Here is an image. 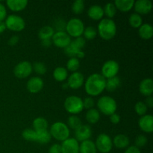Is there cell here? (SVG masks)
Returning <instances> with one entry per match:
<instances>
[{
    "mask_svg": "<svg viewBox=\"0 0 153 153\" xmlns=\"http://www.w3.org/2000/svg\"><path fill=\"white\" fill-rule=\"evenodd\" d=\"M106 79L100 73H93L85 82V90L88 95L97 97L105 90Z\"/></svg>",
    "mask_w": 153,
    "mask_h": 153,
    "instance_id": "cell-1",
    "label": "cell"
},
{
    "mask_svg": "<svg viewBox=\"0 0 153 153\" xmlns=\"http://www.w3.org/2000/svg\"><path fill=\"white\" fill-rule=\"evenodd\" d=\"M97 31V34L103 40H111L117 34L116 23L113 19L105 18L100 20Z\"/></svg>",
    "mask_w": 153,
    "mask_h": 153,
    "instance_id": "cell-2",
    "label": "cell"
},
{
    "mask_svg": "<svg viewBox=\"0 0 153 153\" xmlns=\"http://www.w3.org/2000/svg\"><path fill=\"white\" fill-rule=\"evenodd\" d=\"M97 108L100 113L107 116H111L113 114L116 113L117 109V104L115 100L109 96L101 97L97 101Z\"/></svg>",
    "mask_w": 153,
    "mask_h": 153,
    "instance_id": "cell-3",
    "label": "cell"
},
{
    "mask_svg": "<svg viewBox=\"0 0 153 153\" xmlns=\"http://www.w3.org/2000/svg\"><path fill=\"white\" fill-rule=\"evenodd\" d=\"M49 131L53 138L59 141H64L70 137V128L67 124L60 121L54 123Z\"/></svg>",
    "mask_w": 153,
    "mask_h": 153,
    "instance_id": "cell-4",
    "label": "cell"
},
{
    "mask_svg": "<svg viewBox=\"0 0 153 153\" xmlns=\"http://www.w3.org/2000/svg\"><path fill=\"white\" fill-rule=\"evenodd\" d=\"M65 110L72 115H76L83 111V100L78 96H70L64 101Z\"/></svg>",
    "mask_w": 153,
    "mask_h": 153,
    "instance_id": "cell-5",
    "label": "cell"
},
{
    "mask_svg": "<svg viewBox=\"0 0 153 153\" xmlns=\"http://www.w3.org/2000/svg\"><path fill=\"white\" fill-rule=\"evenodd\" d=\"M66 32L68 34L70 37H82L85 30V24L82 19L79 18H72L66 25Z\"/></svg>",
    "mask_w": 153,
    "mask_h": 153,
    "instance_id": "cell-6",
    "label": "cell"
},
{
    "mask_svg": "<svg viewBox=\"0 0 153 153\" xmlns=\"http://www.w3.org/2000/svg\"><path fill=\"white\" fill-rule=\"evenodd\" d=\"M4 22L6 28H8L12 31L19 32L22 31L25 27V22L23 18L16 14H10L7 16Z\"/></svg>",
    "mask_w": 153,
    "mask_h": 153,
    "instance_id": "cell-7",
    "label": "cell"
},
{
    "mask_svg": "<svg viewBox=\"0 0 153 153\" xmlns=\"http://www.w3.org/2000/svg\"><path fill=\"white\" fill-rule=\"evenodd\" d=\"M97 151L101 153H109L113 148V142L111 138L108 134H100L97 137L95 142Z\"/></svg>",
    "mask_w": 153,
    "mask_h": 153,
    "instance_id": "cell-8",
    "label": "cell"
},
{
    "mask_svg": "<svg viewBox=\"0 0 153 153\" xmlns=\"http://www.w3.org/2000/svg\"><path fill=\"white\" fill-rule=\"evenodd\" d=\"M120 70L119 64L114 60H108L102 67V76L105 79L117 76Z\"/></svg>",
    "mask_w": 153,
    "mask_h": 153,
    "instance_id": "cell-9",
    "label": "cell"
},
{
    "mask_svg": "<svg viewBox=\"0 0 153 153\" xmlns=\"http://www.w3.org/2000/svg\"><path fill=\"white\" fill-rule=\"evenodd\" d=\"M33 71L32 64L26 61H21L15 66L13 74L18 79H25L31 74Z\"/></svg>",
    "mask_w": 153,
    "mask_h": 153,
    "instance_id": "cell-10",
    "label": "cell"
},
{
    "mask_svg": "<svg viewBox=\"0 0 153 153\" xmlns=\"http://www.w3.org/2000/svg\"><path fill=\"white\" fill-rule=\"evenodd\" d=\"M52 42L57 47L65 49L71 43V37L65 31H56L52 37Z\"/></svg>",
    "mask_w": 153,
    "mask_h": 153,
    "instance_id": "cell-11",
    "label": "cell"
},
{
    "mask_svg": "<svg viewBox=\"0 0 153 153\" xmlns=\"http://www.w3.org/2000/svg\"><path fill=\"white\" fill-rule=\"evenodd\" d=\"M85 83V76L80 72L73 73L67 78V85L70 88L78 90L83 86Z\"/></svg>",
    "mask_w": 153,
    "mask_h": 153,
    "instance_id": "cell-12",
    "label": "cell"
},
{
    "mask_svg": "<svg viewBox=\"0 0 153 153\" xmlns=\"http://www.w3.org/2000/svg\"><path fill=\"white\" fill-rule=\"evenodd\" d=\"M61 153H79V143L74 137H69L61 144Z\"/></svg>",
    "mask_w": 153,
    "mask_h": 153,
    "instance_id": "cell-13",
    "label": "cell"
},
{
    "mask_svg": "<svg viewBox=\"0 0 153 153\" xmlns=\"http://www.w3.org/2000/svg\"><path fill=\"white\" fill-rule=\"evenodd\" d=\"M92 136V129L88 125H82L75 130V139L78 142H83L90 140Z\"/></svg>",
    "mask_w": 153,
    "mask_h": 153,
    "instance_id": "cell-14",
    "label": "cell"
},
{
    "mask_svg": "<svg viewBox=\"0 0 153 153\" xmlns=\"http://www.w3.org/2000/svg\"><path fill=\"white\" fill-rule=\"evenodd\" d=\"M44 82L41 78L38 76L30 78L26 85L27 90L31 94H37L43 90Z\"/></svg>",
    "mask_w": 153,
    "mask_h": 153,
    "instance_id": "cell-15",
    "label": "cell"
},
{
    "mask_svg": "<svg viewBox=\"0 0 153 153\" xmlns=\"http://www.w3.org/2000/svg\"><path fill=\"white\" fill-rule=\"evenodd\" d=\"M133 7L135 13L141 16L150 13L152 9V3L149 0H137L134 1Z\"/></svg>",
    "mask_w": 153,
    "mask_h": 153,
    "instance_id": "cell-16",
    "label": "cell"
},
{
    "mask_svg": "<svg viewBox=\"0 0 153 153\" xmlns=\"http://www.w3.org/2000/svg\"><path fill=\"white\" fill-rule=\"evenodd\" d=\"M139 128L143 132L150 134L153 131V117L150 114H145L140 117L138 120Z\"/></svg>",
    "mask_w": 153,
    "mask_h": 153,
    "instance_id": "cell-17",
    "label": "cell"
},
{
    "mask_svg": "<svg viewBox=\"0 0 153 153\" xmlns=\"http://www.w3.org/2000/svg\"><path fill=\"white\" fill-rule=\"evenodd\" d=\"M139 91L144 97H150L153 93V81L150 78L144 79L139 85Z\"/></svg>",
    "mask_w": 153,
    "mask_h": 153,
    "instance_id": "cell-18",
    "label": "cell"
},
{
    "mask_svg": "<svg viewBox=\"0 0 153 153\" xmlns=\"http://www.w3.org/2000/svg\"><path fill=\"white\" fill-rule=\"evenodd\" d=\"M88 15L93 20H101L104 16L103 7L99 4L91 5L88 10Z\"/></svg>",
    "mask_w": 153,
    "mask_h": 153,
    "instance_id": "cell-19",
    "label": "cell"
},
{
    "mask_svg": "<svg viewBox=\"0 0 153 153\" xmlns=\"http://www.w3.org/2000/svg\"><path fill=\"white\" fill-rule=\"evenodd\" d=\"M7 7L13 12H19L24 10L28 5L26 0H7L6 1Z\"/></svg>",
    "mask_w": 153,
    "mask_h": 153,
    "instance_id": "cell-20",
    "label": "cell"
},
{
    "mask_svg": "<svg viewBox=\"0 0 153 153\" xmlns=\"http://www.w3.org/2000/svg\"><path fill=\"white\" fill-rule=\"evenodd\" d=\"M112 142H113V146L120 149H126L129 146L130 143L129 138L126 135L123 134H120L115 136Z\"/></svg>",
    "mask_w": 153,
    "mask_h": 153,
    "instance_id": "cell-21",
    "label": "cell"
},
{
    "mask_svg": "<svg viewBox=\"0 0 153 153\" xmlns=\"http://www.w3.org/2000/svg\"><path fill=\"white\" fill-rule=\"evenodd\" d=\"M114 4L117 10H119L121 12H128L134 7V0H116Z\"/></svg>",
    "mask_w": 153,
    "mask_h": 153,
    "instance_id": "cell-22",
    "label": "cell"
},
{
    "mask_svg": "<svg viewBox=\"0 0 153 153\" xmlns=\"http://www.w3.org/2000/svg\"><path fill=\"white\" fill-rule=\"evenodd\" d=\"M138 34L143 40H149L153 36V27L150 24H142L138 28Z\"/></svg>",
    "mask_w": 153,
    "mask_h": 153,
    "instance_id": "cell-23",
    "label": "cell"
},
{
    "mask_svg": "<svg viewBox=\"0 0 153 153\" xmlns=\"http://www.w3.org/2000/svg\"><path fill=\"white\" fill-rule=\"evenodd\" d=\"M95 143L91 140H85L79 144V153H97Z\"/></svg>",
    "mask_w": 153,
    "mask_h": 153,
    "instance_id": "cell-24",
    "label": "cell"
},
{
    "mask_svg": "<svg viewBox=\"0 0 153 153\" xmlns=\"http://www.w3.org/2000/svg\"><path fill=\"white\" fill-rule=\"evenodd\" d=\"M53 78L58 82H62L68 78V71L63 67H58L54 70Z\"/></svg>",
    "mask_w": 153,
    "mask_h": 153,
    "instance_id": "cell-25",
    "label": "cell"
},
{
    "mask_svg": "<svg viewBox=\"0 0 153 153\" xmlns=\"http://www.w3.org/2000/svg\"><path fill=\"white\" fill-rule=\"evenodd\" d=\"M33 129L36 131H43V130H47L49 123L46 120V118L42 117H38L35 118L32 123Z\"/></svg>",
    "mask_w": 153,
    "mask_h": 153,
    "instance_id": "cell-26",
    "label": "cell"
},
{
    "mask_svg": "<svg viewBox=\"0 0 153 153\" xmlns=\"http://www.w3.org/2000/svg\"><path fill=\"white\" fill-rule=\"evenodd\" d=\"M54 34H55V30L53 29V28L50 25H46L40 29L38 32V37L41 40H49L52 39Z\"/></svg>",
    "mask_w": 153,
    "mask_h": 153,
    "instance_id": "cell-27",
    "label": "cell"
},
{
    "mask_svg": "<svg viewBox=\"0 0 153 153\" xmlns=\"http://www.w3.org/2000/svg\"><path fill=\"white\" fill-rule=\"evenodd\" d=\"M120 85V79L117 76L106 79L105 90L108 92H114Z\"/></svg>",
    "mask_w": 153,
    "mask_h": 153,
    "instance_id": "cell-28",
    "label": "cell"
},
{
    "mask_svg": "<svg viewBox=\"0 0 153 153\" xmlns=\"http://www.w3.org/2000/svg\"><path fill=\"white\" fill-rule=\"evenodd\" d=\"M85 118L90 124H95L100 120V113L97 109L91 108L87 111Z\"/></svg>",
    "mask_w": 153,
    "mask_h": 153,
    "instance_id": "cell-29",
    "label": "cell"
},
{
    "mask_svg": "<svg viewBox=\"0 0 153 153\" xmlns=\"http://www.w3.org/2000/svg\"><path fill=\"white\" fill-rule=\"evenodd\" d=\"M37 132V140L36 142H38L40 144H46L50 142L52 139L50 133L48 130H43V131H36Z\"/></svg>",
    "mask_w": 153,
    "mask_h": 153,
    "instance_id": "cell-30",
    "label": "cell"
},
{
    "mask_svg": "<svg viewBox=\"0 0 153 153\" xmlns=\"http://www.w3.org/2000/svg\"><path fill=\"white\" fill-rule=\"evenodd\" d=\"M85 45H86V40L84 37H79L71 40V43L69 46L76 51H83L82 49L85 48Z\"/></svg>",
    "mask_w": 153,
    "mask_h": 153,
    "instance_id": "cell-31",
    "label": "cell"
},
{
    "mask_svg": "<svg viewBox=\"0 0 153 153\" xmlns=\"http://www.w3.org/2000/svg\"><path fill=\"white\" fill-rule=\"evenodd\" d=\"M128 23L132 28H139L143 24V19L140 15L136 13H133L128 18Z\"/></svg>",
    "mask_w": 153,
    "mask_h": 153,
    "instance_id": "cell-32",
    "label": "cell"
},
{
    "mask_svg": "<svg viewBox=\"0 0 153 153\" xmlns=\"http://www.w3.org/2000/svg\"><path fill=\"white\" fill-rule=\"evenodd\" d=\"M103 11H104V15L107 16L108 19H112V18L114 17V16L116 15L117 8L114 3L108 2L103 7Z\"/></svg>",
    "mask_w": 153,
    "mask_h": 153,
    "instance_id": "cell-33",
    "label": "cell"
},
{
    "mask_svg": "<svg viewBox=\"0 0 153 153\" xmlns=\"http://www.w3.org/2000/svg\"><path fill=\"white\" fill-rule=\"evenodd\" d=\"M82 125V120L76 115H71V116L68 117V120H67V126L69 127V128H70L73 130H76Z\"/></svg>",
    "mask_w": 153,
    "mask_h": 153,
    "instance_id": "cell-34",
    "label": "cell"
},
{
    "mask_svg": "<svg viewBox=\"0 0 153 153\" xmlns=\"http://www.w3.org/2000/svg\"><path fill=\"white\" fill-rule=\"evenodd\" d=\"M80 67V61L78 58H70L67 62V71L75 73L77 72Z\"/></svg>",
    "mask_w": 153,
    "mask_h": 153,
    "instance_id": "cell-35",
    "label": "cell"
},
{
    "mask_svg": "<svg viewBox=\"0 0 153 153\" xmlns=\"http://www.w3.org/2000/svg\"><path fill=\"white\" fill-rule=\"evenodd\" d=\"M22 137L24 140L28 141H35L37 140V132L33 128H25L22 132Z\"/></svg>",
    "mask_w": 153,
    "mask_h": 153,
    "instance_id": "cell-36",
    "label": "cell"
},
{
    "mask_svg": "<svg viewBox=\"0 0 153 153\" xmlns=\"http://www.w3.org/2000/svg\"><path fill=\"white\" fill-rule=\"evenodd\" d=\"M64 52H65L66 55L70 57V58H78L79 60L80 58H83L85 55V52L83 51H76L74 49H71L69 46L64 49Z\"/></svg>",
    "mask_w": 153,
    "mask_h": 153,
    "instance_id": "cell-37",
    "label": "cell"
},
{
    "mask_svg": "<svg viewBox=\"0 0 153 153\" xmlns=\"http://www.w3.org/2000/svg\"><path fill=\"white\" fill-rule=\"evenodd\" d=\"M97 34H97V29L93 26H88L87 28H85L83 32L84 38L88 40H94V38H96Z\"/></svg>",
    "mask_w": 153,
    "mask_h": 153,
    "instance_id": "cell-38",
    "label": "cell"
},
{
    "mask_svg": "<svg viewBox=\"0 0 153 153\" xmlns=\"http://www.w3.org/2000/svg\"><path fill=\"white\" fill-rule=\"evenodd\" d=\"M85 10V1L83 0H76L72 4V10L76 14H81Z\"/></svg>",
    "mask_w": 153,
    "mask_h": 153,
    "instance_id": "cell-39",
    "label": "cell"
},
{
    "mask_svg": "<svg viewBox=\"0 0 153 153\" xmlns=\"http://www.w3.org/2000/svg\"><path fill=\"white\" fill-rule=\"evenodd\" d=\"M134 110H135V112L137 114V115L142 117L143 115L146 114L148 108L146 105L145 104L144 102L139 101L134 105Z\"/></svg>",
    "mask_w": 153,
    "mask_h": 153,
    "instance_id": "cell-40",
    "label": "cell"
},
{
    "mask_svg": "<svg viewBox=\"0 0 153 153\" xmlns=\"http://www.w3.org/2000/svg\"><path fill=\"white\" fill-rule=\"evenodd\" d=\"M32 68L33 70L37 74L40 75V76L41 75H44L46 73V71H47L46 64H43V62H39V61L34 63V64L32 65Z\"/></svg>",
    "mask_w": 153,
    "mask_h": 153,
    "instance_id": "cell-41",
    "label": "cell"
},
{
    "mask_svg": "<svg viewBox=\"0 0 153 153\" xmlns=\"http://www.w3.org/2000/svg\"><path fill=\"white\" fill-rule=\"evenodd\" d=\"M66 25H67V22L62 18H56L55 20L54 21V30H56L57 31H64L66 29Z\"/></svg>",
    "mask_w": 153,
    "mask_h": 153,
    "instance_id": "cell-42",
    "label": "cell"
},
{
    "mask_svg": "<svg viewBox=\"0 0 153 153\" xmlns=\"http://www.w3.org/2000/svg\"><path fill=\"white\" fill-rule=\"evenodd\" d=\"M148 140L146 138V137L143 134H139L136 137L135 140H134V143L135 145L134 146L137 148H141L143 147L144 146H146V144L147 143Z\"/></svg>",
    "mask_w": 153,
    "mask_h": 153,
    "instance_id": "cell-43",
    "label": "cell"
},
{
    "mask_svg": "<svg viewBox=\"0 0 153 153\" xmlns=\"http://www.w3.org/2000/svg\"><path fill=\"white\" fill-rule=\"evenodd\" d=\"M94 105H95V102H94V100L92 97H86V98L83 100L84 108L90 110V109L91 108H94Z\"/></svg>",
    "mask_w": 153,
    "mask_h": 153,
    "instance_id": "cell-44",
    "label": "cell"
},
{
    "mask_svg": "<svg viewBox=\"0 0 153 153\" xmlns=\"http://www.w3.org/2000/svg\"><path fill=\"white\" fill-rule=\"evenodd\" d=\"M48 153H61V144L58 143H54L49 147Z\"/></svg>",
    "mask_w": 153,
    "mask_h": 153,
    "instance_id": "cell-45",
    "label": "cell"
},
{
    "mask_svg": "<svg viewBox=\"0 0 153 153\" xmlns=\"http://www.w3.org/2000/svg\"><path fill=\"white\" fill-rule=\"evenodd\" d=\"M7 17V10L2 3L0 2V21L5 20Z\"/></svg>",
    "mask_w": 153,
    "mask_h": 153,
    "instance_id": "cell-46",
    "label": "cell"
},
{
    "mask_svg": "<svg viewBox=\"0 0 153 153\" xmlns=\"http://www.w3.org/2000/svg\"><path fill=\"white\" fill-rule=\"evenodd\" d=\"M110 117V121L111 123H112L113 124H118L120 121V117L118 114L114 113L113 114H111Z\"/></svg>",
    "mask_w": 153,
    "mask_h": 153,
    "instance_id": "cell-47",
    "label": "cell"
},
{
    "mask_svg": "<svg viewBox=\"0 0 153 153\" xmlns=\"http://www.w3.org/2000/svg\"><path fill=\"white\" fill-rule=\"evenodd\" d=\"M124 153H141L140 149L135 146H128L125 150Z\"/></svg>",
    "mask_w": 153,
    "mask_h": 153,
    "instance_id": "cell-48",
    "label": "cell"
},
{
    "mask_svg": "<svg viewBox=\"0 0 153 153\" xmlns=\"http://www.w3.org/2000/svg\"><path fill=\"white\" fill-rule=\"evenodd\" d=\"M19 38L17 35H13V36H12L10 39H9L7 43H8L9 46H15V45L17 44L18 42H19Z\"/></svg>",
    "mask_w": 153,
    "mask_h": 153,
    "instance_id": "cell-49",
    "label": "cell"
},
{
    "mask_svg": "<svg viewBox=\"0 0 153 153\" xmlns=\"http://www.w3.org/2000/svg\"><path fill=\"white\" fill-rule=\"evenodd\" d=\"M145 104L146 105L147 108H152L153 107V98L152 97V96H150V97H148L146 99Z\"/></svg>",
    "mask_w": 153,
    "mask_h": 153,
    "instance_id": "cell-50",
    "label": "cell"
},
{
    "mask_svg": "<svg viewBox=\"0 0 153 153\" xmlns=\"http://www.w3.org/2000/svg\"><path fill=\"white\" fill-rule=\"evenodd\" d=\"M52 39H49V40H42V45H43V47L48 48L52 45Z\"/></svg>",
    "mask_w": 153,
    "mask_h": 153,
    "instance_id": "cell-51",
    "label": "cell"
},
{
    "mask_svg": "<svg viewBox=\"0 0 153 153\" xmlns=\"http://www.w3.org/2000/svg\"><path fill=\"white\" fill-rule=\"evenodd\" d=\"M6 30L5 24H4V21H0V34L4 32Z\"/></svg>",
    "mask_w": 153,
    "mask_h": 153,
    "instance_id": "cell-52",
    "label": "cell"
},
{
    "mask_svg": "<svg viewBox=\"0 0 153 153\" xmlns=\"http://www.w3.org/2000/svg\"><path fill=\"white\" fill-rule=\"evenodd\" d=\"M62 88H64V90H65V89H67V88H68L69 87H68V85H67V84L65 83V84H64V85H62Z\"/></svg>",
    "mask_w": 153,
    "mask_h": 153,
    "instance_id": "cell-53",
    "label": "cell"
}]
</instances>
